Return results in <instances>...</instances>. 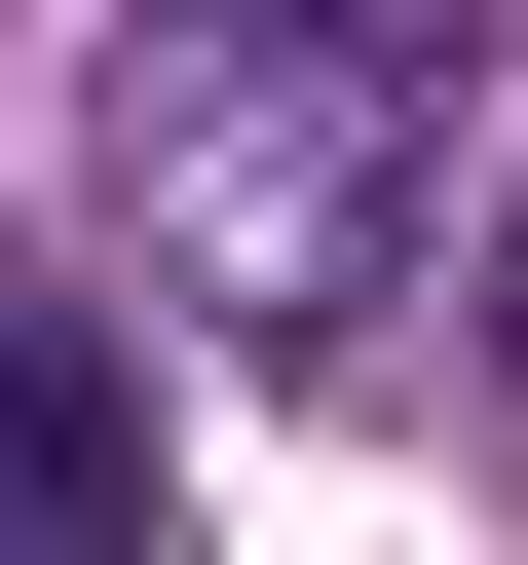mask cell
<instances>
[{
  "instance_id": "2",
  "label": "cell",
  "mask_w": 528,
  "mask_h": 565,
  "mask_svg": "<svg viewBox=\"0 0 528 565\" xmlns=\"http://www.w3.org/2000/svg\"><path fill=\"white\" fill-rule=\"evenodd\" d=\"M114 527H151V377L76 302H0V565H114Z\"/></svg>"
},
{
  "instance_id": "4",
  "label": "cell",
  "mask_w": 528,
  "mask_h": 565,
  "mask_svg": "<svg viewBox=\"0 0 528 565\" xmlns=\"http://www.w3.org/2000/svg\"><path fill=\"white\" fill-rule=\"evenodd\" d=\"M490 377H528V226H490Z\"/></svg>"
},
{
  "instance_id": "1",
  "label": "cell",
  "mask_w": 528,
  "mask_h": 565,
  "mask_svg": "<svg viewBox=\"0 0 528 565\" xmlns=\"http://www.w3.org/2000/svg\"><path fill=\"white\" fill-rule=\"evenodd\" d=\"M415 76H340V39H226V0H151V189H189V302L226 340H340L378 264H415Z\"/></svg>"
},
{
  "instance_id": "3",
  "label": "cell",
  "mask_w": 528,
  "mask_h": 565,
  "mask_svg": "<svg viewBox=\"0 0 528 565\" xmlns=\"http://www.w3.org/2000/svg\"><path fill=\"white\" fill-rule=\"evenodd\" d=\"M226 39H340V76H415V114H453V76H490V0H226Z\"/></svg>"
}]
</instances>
